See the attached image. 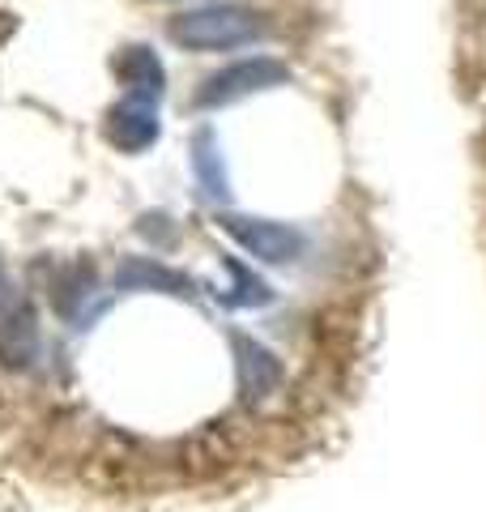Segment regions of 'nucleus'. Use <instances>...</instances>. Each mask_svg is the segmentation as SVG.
I'll list each match as a JSON object with an SVG mask.
<instances>
[{"label":"nucleus","mask_w":486,"mask_h":512,"mask_svg":"<svg viewBox=\"0 0 486 512\" xmlns=\"http://www.w3.org/2000/svg\"><path fill=\"white\" fill-rule=\"evenodd\" d=\"M261 13L239 9V5H209V9H192L171 18L167 35L180 47H209V52H226V47H243L252 39H261Z\"/></svg>","instance_id":"nucleus-1"},{"label":"nucleus","mask_w":486,"mask_h":512,"mask_svg":"<svg viewBox=\"0 0 486 512\" xmlns=\"http://www.w3.org/2000/svg\"><path fill=\"white\" fill-rule=\"evenodd\" d=\"M226 231L248 252L265 256V261H290V256H299L303 239L290 231V227H278V222H248V218H226Z\"/></svg>","instance_id":"nucleus-2"},{"label":"nucleus","mask_w":486,"mask_h":512,"mask_svg":"<svg viewBox=\"0 0 486 512\" xmlns=\"http://www.w3.org/2000/svg\"><path fill=\"white\" fill-rule=\"evenodd\" d=\"M278 77H282V64H273V60H243V64H235V69L218 73L197 103L239 99V94H248V90H256V86H265V82H278Z\"/></svg>","instance_id":"nucleus-3"},{"label":"nucleus","mask_w":486,"mask_h":512,"mask_svg":"<svg viewBox=\"0 0 486 512\" xmlns=\"http://www.w3.org/2000/svg\"><path fill=\"white\" fill-rule=\"evenodd\" d=\"M0 291H5V274H0Z\"/></svg>","instance_id":"nucleus-4"}]
</instances>
